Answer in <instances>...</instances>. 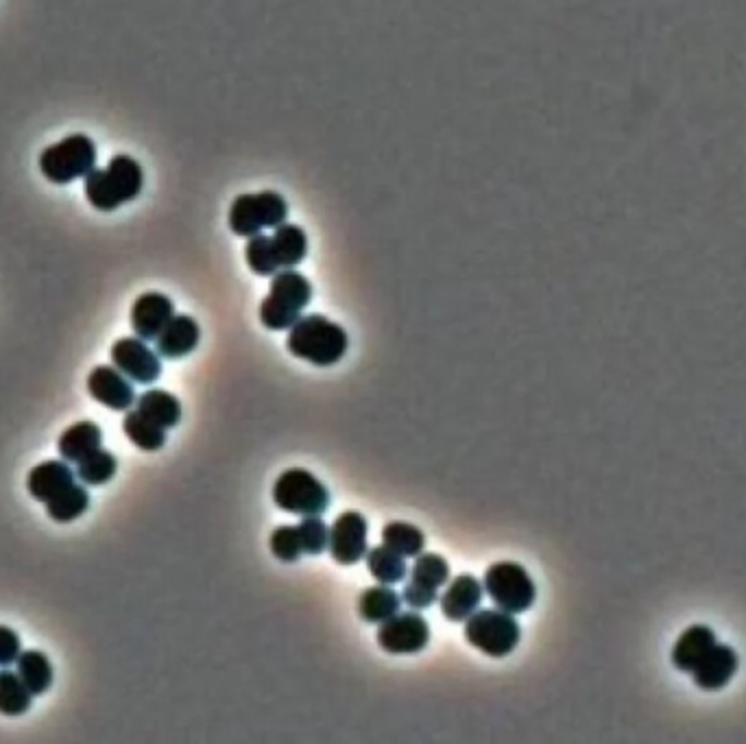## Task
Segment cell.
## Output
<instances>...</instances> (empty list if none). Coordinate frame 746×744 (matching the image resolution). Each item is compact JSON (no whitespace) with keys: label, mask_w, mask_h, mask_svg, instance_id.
Instances as JSON below:
<instances>
[{"label":"cell","mask_w":746,"mask_h":744,"mask_svg":"<svg viewBox=\"0 0 746 744\" xmlns=\"http://www.w3.org/2000/svg\"><path fill=\"white\" fill-rule=\"evenodd\" d=\"M111 362L120 373L137 384H153L161 375L159 353L137 336L118 338L111 345Z\"/></svg>","instance_id":"cell-10"},{"label":"cell","mask_w":746,"mask_h":744,"mask_svg":"<svg viewBox=\"0 0 746 744\" xmlns=\"http://www.w3.org/2000/svg\"><path fill=\"white\" fill-rule=\"evenodd\" d=\"M144 185L142 166L131 155H113L107 168H94L85 177V196L92 207L113 212L122 203L133 201Z\"/></svg>","instance_id":"cell-1"},{"label":"cell","mask_w":746,"mask_h":744,"mask_svg":"<svg viewBox=\"0 0 746 744\" xmlns=\"http://www.w3.org/2000/svg\"><path fill=\"white\" fill-rule=\"evenodd\" d=\"M172 316L175 303L164 292H142L131 305V327L142 340H155Z\"/></svg>","instance_id":"cell-13"},{"label":"cell","mask_w":746,"mask_h":744,"mask_svg":"<svg viewBox=\"0 0 746 744\" xmlns=\"http://www.w3.org/2000/svg\"><path fill=\"white\" fill-rule=\"evenodd\" d=\"M347 345V332L323 314L301 316L288 334L290 353L316 367H332L342 360Z\"/></svg>","instance_id":"cell-2"},{"label":"cell","mask_w":746,"mask_h":744,"mask_svg":"<svg viewBox=\"0 0 746 744\" xmlns=\"http://www.w3.org/2000/svg\"><path fill=\"white\" fill-rule=\"evenodd\" d=\"M96 168V144L85 133H72L39 155V170L52 183H70Z\"/></svg>","instance_id":"cell-4"},{"label":"cell","mask_w":746,"mask_h":744,"mask_svg":"<svg viewBox=\"0 0 746 744\" xmlns=\"http://www.w3.org/2000/svg\"><path fill=\"white\" fill-rule=\"evenodd\" d=\"M76 478V471L70 469L68 460H44L35 465L26 476V489L33 500L48 502L59 491L70 487Z\"/></svg>","instance_id":"cell-17"},{"label":"cell","mask_w":746,"mask_h":744,"mask_svg":"<svg viewBox=\"0 0 746 744\" xmlns=\"http://www.w3.org/2000/svg\"><path fill=\"white\" fill-rule=\"evenodd\" d=\"M244 260L249 268L257 275H275L279 271V262H277L270 236H264V233L249 238L244 247Z\"/></svg>","instance_id":"cell-30"},{"label":"cell","mask_w":746,"mask_h":744,"mask_svg":"<svg viewBox=\"0 0 746 744\" xmlns=\"http://www.w3.org/2000/svg\"><path fill=\"white\" fill-rule=\"evenodd\" d=\"M713 644H715V633L709 626L705 624L687 626L672 646V652H670L672 665L681 672H691L698 665V661L711 650Z\"/></svg>","instance_id":"cell-18"},{"label":"cell","mask_w":746,"mask_h":744,"mask_svg":"<svg viewBox=\"0 0 746 744\" xmlns=\"http://www.w3.org/2000/svg\"><path fill=\"white\" fill-rule=\"evenodd\" d=\"M201 340V327L190 314H175L168 325L155 338V351L159 358H183L196 349Z\"/></svg>","instance_id":"cell-16"},{"label":"cell","mask_w":746,"mask_h":744,"mask_svg":"<svg viewBox=\"0 0 746 744\" xmlns=\"http://www.w3.org/2000/svg\"><path fill=\"white\" fill-rule=\"evenodd\" d=\"M312 299V284L305 275L292 268L277 271L270 281V292L260 303V321L268 329H290L301 310Z\"/></svg>","instance_id":"cell-3"},{"label":"cell","mask_w":746,"mask_h":744,"mask_svg":"<svg viewBox=\"0 0 746 744\" xmlns=\"http://www.w3.org/2000/svg\"><path fill=\"white\" fill-rule=\"evenodd\" d=\"M482 583L471 574H460L452 578L441 596V613L452 622L467 620L473 611H478L482 602Z\"/></svg>","instance_id":"cell-15"},{"label":"cell","mask_w":746,"mask_h":744,"mask_svg":"<svg viewBox=\"0 0 746 744\" xmlns=\"http://www.w3.org/2000/svg\"><path fill=\"white\" fill-rule=\"evenodd\" d=\"M436 591H438V589H432V587H428V585L417 583V580L410 578V580L404 585L401 600H404L408 607H412V609H425V607H430V604L436 602V598H438Z\"/></svg>","instance_id":"cell-34"},{"label":"cell","mask_w":746,"mask_h":744,"mask_svg":"<svg viewBox=\"0 0 746 744\" xmlns=\"http://www.w3.org/2000/svg\"><path fill=\"white\" fill-rule=\"evenodd\" d=\"M89 506V493L83 484L72 482L63 491H59L55 497L46 502V515L57 524H68L79 519Z\"/></svg>","instance_id":"cell-23"},{"label":"cell","mask_w":746,"mask_h":744,"mask_svg":"<svg viewBox=\"0 0 746 744\" xmlns=\"http://www.w3.org/2000/svg\"><path fill=\"white\" fill-rule=\"evenodd\" d=\"M103 445V430L94 421H76L65 428L57 441V449L63 460L81 463Z\"/></svg>","instance_id":"cell-19"},{"label":"cell","mask_w":746,"mask_h":744,"mask_svg":"<svg viewBox=\"0 0 746 744\" xmlns=\"http://www.w3.org/2000/svg\"><path fill=\"white\" fill-rule=\"evenodd\" d=\"M382 541L401 556H417L425 548L423 530L408 521H388L382 528Z\"/></svg>","instance_id":"cell-27"},{"label":"cell","mask_w":746,"mask_h":744,"mask_svg":"<svg viewBox=\"0 0 746 744\" xmlns=\"http://www.w3.org/2000/svg\"><path fill=\"white\" fill-rule=\"evenodd\" d=\"M137 410L161 428H175L181 419L179 399L164 388H148L137 397Z\"/></svg>","instance_id":"cell-22"},{"label":"cell","mask_w":746,"mask_h":744,"mask_svg":"<svg viewBox=\"0 0 746 744\" xmlns=\"http://www.w3.org/2000/svg\"><path fill=\"white\" fill-rule=\"evenodd\" d=\"M297 530H299L301 548H303L305 554H321L327 548L329 528L325 526L321 515H305L297 524Z\"/></svg>","instance_id":"cell-32"},{"label":"cell","mask_w":746,"mask_h":744,"mask_svg":"<svg viewBox=\"0 0 746 744\" xmlns=\"http://www.w3.org/2000/svg\"><path fill=\"white\" fill-rule=\"evenodd\" d=\"M401 607V596L393 589V585H375L366 587L358 598V613L362 620L371 624H382L390 615H395Z\"/></svg>","instance_id":"cell-20"},{"label":"cell","mask_w":746,"mask_h":744,"mask_svg":"<svg viewBox=\"0 0 746 744\" xmlns=\"http://www.w3.org/2000/svg\"><path fill=\"white\" fill-rule=\"evenodd\" d=\"M521 637L519 622L502 609L473 611L465 622V639L489 657L510 655Z\"/></svg>","instance_id":"cell-5"},{"label":"cell","mask_w":746,"mask_h":744,"mask_svg":"<svg viewBox=\"0 0 746 744\" xmlns=\"http://www.w3.org/2000/svg\"><path fill=\"white\" fill-rule=\"evenodd\" d=\"M482 587L497 609L513 615L528 611L537 598V587L528 569L513 561L493 563L484 574Z\"/></svg>","instance_id":"cell-7"},{"label":"cell","mask_w":746,"mask_h":744,"mask_svg":"<svg viewBox=\"0 0 746 744\" xmlns=\"http://www.w3.org/2000/svg\"><path fill=\"white\" fill-rule=\"evenodd\" d=\"M288 203L279 192L264 190L257 194H240L229 207V227L236 236H257L266 227L286 223Z\"/></svg>","instance_id":"cell-8"},{"label":"cell","mask_w":746,"mask_h":744,"mask_svg":"<svg viewBox=\"0 0 746 744\" xmlns=\"http://www.w3.org/2000/svg\"><path fill=\"white\" fill-rule=\"evenodd\" d=\"M737 665H739V657L735 648L729 644L715 641L711 650L691 670V676L700 689L715 692V689H722L733 679V674L737 672Z\"/></svg>","instance_id":"cell-14"},{"label":"cell","mask_w":746,"mask_h":744,"mask_svg":"<svg viewBox=\"0 0 746 744\" xmlns=\"http://www.w3.org/2000/svg\"><path fill=\"white\" fill-rule=\"evenodd\" d=\"M17 674L33 696L44 694L52 685V663L41 650H24L17 657Z\"/></svg>","instance_id":"cell-25"},{"label":"cell","mask_w":746,"mask_h":744,"mask_svg":"<svg viewBox=\"0 0 746 744\" xmlns=\"http://www.w3.org/2000/svg\"><path fill=\"white\" fill-rule=\"evenodd\" d=\"M116 469H118V460L111 452L98 447L94 454H89L87 458H83L76 467V478L83 482V484H92V487H98V484H105L109 482L113 476H116Z\"/></svg>","instance_id":"cell-29"},{"label":"cell","mask_w":746,"mask_h":744,"mask_svg":"<svg viewBox=\"0 0 746 744\" xmlns=\"http://www.w3.org/2000/svg\"><path fill=\"white\" fill-rule=\"evenodd\" d=\"M279 268H292L308 255V236L299 225L281 223L270 236Z\"/></svg>","instance_id":"cell-21"},{"label":"cell","mask_w":746,"mask_h":744,"mask_svg":"<svg viewBox=\"0 0 746 744\" xmlns=\"http://www.w3.org/2000/svg\"><path fill=\"white\" fill-rule=\"evenodd\" d=\"M270 552L284 561V563H292L303 554L301 548V539H299V530L297 526H277L270 532Z\"/></svg>","instance_id":"cell-33"},{"label":"cell","mask_w":746,"mask_h":744,"mask_svg":"<svg viewBox=\"0 0 746 744\" xmlns=\"http://www.w3.org/2000/svg\"><path fill=\"white\" fill-rule=\"evenodd\" d=\"M430 641V626L425 617L414 611L395 613L384 620L377 628V644L384 652L390 655H412L428 646Z\"/></svg>","instance_id":"cell-9"},{"label":"cell","mask_w":746,"mask_h":744,"mask_svg":"<svg viewBox=\"0 0 746 744\" xmlns=\"http://www.w3.org/2000/svg\"><path fill=\"white\" fill-rule=\"evenodd\" d=\"M122 430H124L127 439L144 452H155V449L164 447V443H166V428H161L155 421H151L148 417H144L137 408L129 410L124 415Z\"/></svg>","instance_id":"cell-24"},{"label":"cell","mask_w":746,"mask_h":744,"mask_svg":"<svg viewBox=\"0 0 746 744\" xmlns=\"http://www.w3.org/2000/svg\"><path fill=\"white\" fill-rule=\"evenodd\" d=\"M366 532L369 524L362 513L345 511L329 528V554L340 565H353L366 554Z\"/></svg>","instance_id":"cell-11"},{"label":"cell","mask_w":746,"mask_h":744,"mask_svg":"<svg viewBox=\"0 0 746 744\" xmlns=\"http://www.w3.org/2000/svg\"><path fill=\"white\" fill-rule=\"evenodd\" d=\"M33 703V694L24 685L17 672L0 670V713L2 716H22L28 711Z\"/></svg>","instance_id":"cell-28"},{"label":"cell","mask_w":746,"mask_h":744,"mask_svg":"<svg viewBox=\"0 0 746 744\" xmlns=\"http://www.w3.org/2000/svg\"><path fill=\"white\" fill-rule=\"evenodd\" d=\"M87 393L111 410H129L135 404V391L116 367L98 364L87 375Z\"/></svg>","instance_id":"cell-12"},{"label":"cell","mask_w":746,"mask_h":744,"mask_svg":"<svg viewBox=\"0 0 746 744\" xmlns=\"http://www.w3.org/2000/svg\"><path fill=\"white\" fill-rule=\"evenodd\" d=\"M20 652H22V646H20L17 633L13 628L0 624V665L15 663Z\"/></svg>","instance_id":"cell-35"},{"label":"cell","mask_w":746,"mask_h":744,"mask_svg":"<svg viewBox=\"0 0 746 744\" xmlns=\"http://www.w3.org/2000/svg\"><path fill=\"white\" fill-rule=\"evenodd\" d=\"M273 502L277 508L301 517L323 515L329 506V491L312 471L292 467L277 476L273 484Z\"/></svg>","instance_id":"cell-6"},{"label":"cell","mask_w":746,"mask_h":744,"mask_svg":"<svg viewBox=\"0 0 746 744\" xmlns=\"http://www.w3.org/2000/svg\"><path fill=\"white\" fill-rule=\"evenodd\" d=\"M364 559H366V567L371 576L382 585H397L404 580L408 572L404 556L384 543L375 545L373 550H366Z\"/></svg>","instance_id":"cell-26"},{"label":"cell","mask_w":746,"mask_h":744,"mask_svg":"<svg viewBox=\"0 0 746 744\" xmlns=\"http://www.w3.org/2000/svg\"><path fill=\"white\" fill-rule=\"evenodd\" d=\"M410 578L417 583H423L432 589H438L449 580V565L443 556L434 552H421L414 559V565L410 569Z\"/></svg>","instance_id":"cell-31"}]
</instances>
